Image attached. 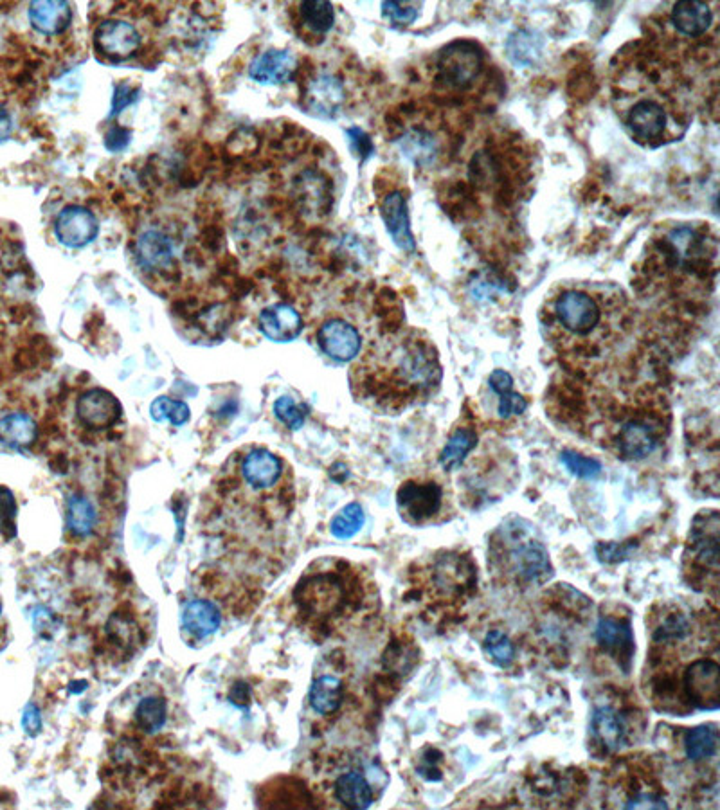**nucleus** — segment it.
<instances>
[{
	"label": "nucleus",
	"instance_id": "47",
	"mask_svg": "<svg viewBox=\"0 0 720 810\" xmlns=\"http://www.w3.org/2000/svg\"><path fill=\"white\" fill-rule=\"evenodd\" d=\"M632 544H618V542H603L596 546V557L603 564H620L630 557Z\"/></svg>",
	"mask_w": 720,
	"mask_h": 810
},
{
	"label": "nucleus",
	"instance_id": "25",
	"mask_svg": "<svg viewBox=\"0 0 720 810\" xmlns=\"http://www.w3.org/2000/svg\"><path fill=\"white\" fill-rule=\"evenodd\" d=\"M220 623L222 614L218 611V607L207 600H193L182 612V627L195 638H207L215 634L216 630L220 629Z\"/></svg>",
	"mask_w": 720,
	"mask_h": 810
},
{
	"label": "nucleus",
	"instance_id": "37",
	"mask_svg": "<svg viewBox=\"0 0 720 810\" xmlns=\"http://www.w3.org/2000/svg\"><path fill=\"white\" fill-rule=\"evenodd\" d=\"M166 702L161 697H148L139 702L135 710V722L137 726L146 733H155L164 726L166 722Z\"/></svg>",
	"mask_w": 720,
	"mask_h": 810
},
{
	"label": "nucleus",
	"instance_id": "40",
	"mask_svg": "<svg viewBox=\"0 0 720 810\" xmlns=\"http://www.w3.org/2000/svg\"><path fill=\"white\" fill-rule=\"evenodd\" d=\"M483 650L497 666L512 665L515 659V645L501 630H490L483 641Z\"/></svg>",
	"mask_w": 720,
	"mask_h": 810
},
{
	"label": "nucleus",
	"instance_id": "16",
	"mask_svg": "<svg viewBox=\"0 0 720 810\" xmlns=\"http://www.w3.org/2000/svg\"><path fill=\"white\" fill-rule=\"evenodd\" d=\"M719 679V666L713 661H697L688 666L684 688L695 708L711 711L719 708Z\"/></svg>",
	"mask_w": 720,
	"mask_h": 810
},
{
	"label": "nucleus",
	"instance_id": "51",
	"mask_svg": "<svg viewBox=\"0 0 720 810\" xmlns=\"http://www.w3.org/2000/svg\"><path fill=\"white\" fill-rule=\"evenodd\" d=\"M15 513H17L15 497L8 488L0 486V528H2V524H13Z\"/></svg>",
	"mask_w": 720,
	"mask_h": 810
},
{
	"label": "nucleus",
	"instance_id": "29",
	"mask_svg": "<svg viewBox=\"0 0 720 810\" xmlns=\"http://www.w3.org/2000/svg\"><path fill=\"white\" fill-rule=\"evenodd\" d=\"M297 15L301 20V26L305 27L306 33L314 40H323L324 36L332 31L335 24V9L330 2L321 0H308L301 2L297 6Z\"/></svg>",
	"mask_w": 720,
	"mask_h": 810
},
{
	"label": "nucleus",
	"instance_id": "15",
	"mask_svg": "<svg viewBox=\"0 0 720 810\" xmlns=\"http://www.w3.org/2000/svg\"><path fill=\"white\" fill-rule=\"evenodd\" d=\"M317 342L324 355L335 362H350L362 348L359 330L344 319L326 321L317 332Z\"/></svg>",
	"mask_w": 720,
	"mask_h": 810
},
{
	"label": "nucleus",
	"instance_id": "41",
	"mask_svg": "<svg viewBox=\"0 0 720 810\" xmlns=\"http://www.w3.org/2000/svg\"><path fill=\"white\" fill-rule=\"evenodd\" d=\"M274 414L278 416L279 422L287 425L288 429L297 431L305 423L308 407L297 404L292 396L283 395L274 402Z\"/></svg>",
	"mask_w": 720,
	"mask_h": 810
},
{
	"label": "nucleus",
	"instance_id": "45",
	"mask_svg": "<svg viewBox=\"0 0 720 810\" xmlns=\"http://www.w3.org/2000/svg\"><path fill=\"white\" fill-rule=\"evenodd\" d=\"M139 96H141V90H139L137 85H130L128 81L117 83L116 89H114V96H112V110H110L108 117L114 119V117H116L117 114H121L125 108L134 105L135 101L139 99Z\"/></svg>",
	"mask_w": 720,
	"mask_h": 810
},
{
	"label": "nucleus",
	"instance_id": "24",
	"mask_svg": "<svg viewBox=\"0 0 720 810\" xmlns=\"http://www.w3.org/2000/svg\"><path fill=\"white\" fill-rule=\"evenodd\" d=\"M713 22V11L710 4L697 0L677 2L672 8V24L684 36H701L708 31Z\"/></svg>",
	"mask_w": 720,
	"mask_h": 810
},
{
	"label": "nucleus",
	"instance_id": "14",
	"mask_svg": "<svg viewBox=\"0 0 720 810\" xmlns=\"http://www.w3.org/2000/svg\"><path fill=\"white\" fill-rule=\"evenodd\" d=\"M294 198L306 216H321L332 204V180L326 173L306 168L294 180Z\"/></svg>",
	"mask_w": 720,
	"mask_h": 810
},
{
	"label": "nucleus",
	"instance_id": "44",
	"mask_svg": "<svg viewBox=\"0 0 720 810\" xmlns=\"http://www.w3.org/2000/svg\"><path fill=\"white\" fill-rule=\"evenodd\" d=\"M420 8L413 2H384L382 4V13L384 17L389 18L395 26H409L413 24L416 17L420 15Z\"/></svg>",
	"mask_w": 720,
	"mask_h": 810
},
{
	"label": "nucleus",
	"instance_id": "20",
	"mask_svg": "<svg viewBox=\"0 0 720 810\" xmlns=\"http://www.w3.org/2000/svg\"><path fill=\"white\" fill-rule=\"evenodd\" d=\"M283 476V461L267 449H252L242 463V477L252 490H270Z\"/></svg>",
	"mask_w": 720,
	"mask_h": 810
},
{
	"label": "nucleus",
	"instance_id": "31",
	"mask_svg": "<svg viewBox=\"0 0 720 810\" xmlns=\"http://www.w3.org/2000/svg\"><path fill=\"white\" fill-rule=\"evenodd\" d=\"M400 150L404 153L405 157H409L414 164L420 166H429L432 162L438 159V152H440V144L436 141V137L429 132V130H420L414 128L402 135L400 139Z\"/></svg>",
	"mask_w": 720,
	"mask_h": 810
},
{
	"label": "nucleus",
	"instance_id": "28",
	"mask_svg": "<svg viewBox=\"0 0 720 810\" xmlns=\"http://www.w3.org/2000/svg\"><path fill=\"white\" fill-rule=\"evenodd\" d=\"M335 796L344 807L357 810L369 809L375 800L366 776L359 771H350L337 778Z\"/></svg>",
	"mask_w": 720,
	"mask_h": 810
},
{
	"label": "nucleus",
	"instance_id": "33",
	"mask_svg": "<svg viewBox=\"0 0 720 810\" xmlns=\"http://www.w3.org/2000/svg\"><path fill=\"white\" fill-rule=\"evenodd\" d=\"M477 434L470 427H459L452 432L447 445L443 447L440 454V465L445 472L458 470L463 461L468 458V454L476 449Z\"/></svg>",
	"mask_w": 720,
	"mask_h": 810
},
{
	"label": "nucleus",
	"instance_id": "4",
	"mask_svg": "<svg viewBox=\"0 0 720 810\" xmlns=\"http://www.w3.org/2000/svg\"><path fill=\"white\" fill-rule=\"evenodd\" d=\"M623 123L638 143L647 146L668 143L677 132L674 128L677 117L672 114L670 103L663 94L656 92H643L634 101H629L623 110Z\"/></svg>",
	"mask_w": 720,
	"mask_h": 810
},
{
	"label": "nucleus",
	"instance_id": "43",
	"mask_svg": "<svg viewBox=\"0 0 720 810\" xmlns=\"http://www.w3.org/2000/svg\"><path fill=\"white\" fill-rule=\"evenodd\" d=\"M690 634V621L681 612H672L666 616L665 621L654 632L656 641H677Z\"/></svg>",
	"mask_w": 720,
	"mask_h": 810
},
{
	"label": "nucleus",
	"instance_id": "1",
	"mask_svg": "<svg viewBox=\"0 0 720 810\" xmlns=\"http://www.w3.org/2000/svg\"><path fill=\"white\" fill-rule=\"evenodd\" d=\"M629 315V299L618 285L569 281L546 297L540 324L549 344L564 357L596 360L627 333Z\"/></svg>",
	"mask_w": 720,
	"mask_h": 810
},
{
	"label": "nucleus",
	"instance_id": "48",
	"mask_svg": "<svg viewBox=\"0 0 720 810\" xmlns=\"http://www.w3.org/2000/svg\"><path fill=\"white\" fill-rule=\"evenodd\" d=\"M132 143V130L125 126H110L105 134V146L110 152H123Z\"/></svg>",
	"mask_w": 720,
	"mask_h": 810
},
{
	"label": "nucleus",
	"instance_id": "12",
	"mask_svg": "<svg viewBox=\"0 0 720 810\" xmlns=\"http://www.w3.org/2000/svg\"><path fill=\"white\" fill-rule=\"evenodd\" d=\"M594 638L609 656L614 657V661L627 674L632 666L634 654H636V641H634V630H632L630 621L620 620L614 616L600 618L596 630H594Z\"/></svg>",
	"mask_w": 720,
	"mask_h": 810
},
{
	"label": "nucleus",
	"instance_id": "3",
	"mask_svg": "<svg viewBox=\"0 0 720 810\" xmlns=\"http://www.w3.org/2000/svg\"><path fill=\"white\" fill-rule=\"evenodd\" d=\"M492 553L495 566L501 567L504 575L517 584L540 585L553 575L548 549L539 539L528 537L519 524H512L506 530L503 526V535L495 540Z\"/></svg>",
	"mask_w": 720,
	"mask_h": 810
},
{
	"label": "nucleus",
	"instance_id": "27",
	"mask_svg": "<svg viewBox=\"0 0 720 810\" xmlns=\"http://www.w3.org/2000/svg\"><path fill=\"white\" fill-rule=\"evenodd\" d=\"M657 438L654 431L643 422L623 423L618 436L621 456L627 459L647 458L656 449Z\"/></svg>",
	"mask_w": 720,
	"mask_h": 810
},
{
	"label": "nucleus",
	"instance_id": "34",
	"mask_svg": "<svg viewBox=\"0 0 720 810\" xmlns=\"http://www.w3.org/2000/svg\"><path fill=\"white\" fill-rule=\"evenodd\" d=\"M719 749V726L717 724H702L688 731L684 738V751L688 760L704 762L717 755Z\"/></svg>",
	"mask_w": 720,
	"mask_h": 810
},
{
	"label": "nucleus",
	"instance_id": "19",
	"mask_svg": "<svg viewBox=\"0 0 720 810\" xmlns=\"http://www.w3.org/2000/svg\"><path fill=\"white\" fill-rule=\"evenodd\" d=\"M258 326L270 341L290 342L303 332V319L294 306L278 303L261 310Z\"/></svg>",
	"mask_w": 720,
	"mask_h": 810
},
{
	"label": "nucleus",
	"instance_id": "21",
	"mask_svg": "<svg viewBox=\"0 0 720 810\" xmlns=\"http://www.w3.org/2000/svg\"><path fill=\"white\" fill-rule=\"evenodd\" d=\"M380 213H382L387 233L391 234L393 242L402 251L414 252L416 242H414L413 231H411L404 195L400 191L389 193L380 206Z\"/></svg>",
	"mask_w": 720,
	"mask_h": 810
},
{
	"label": "nucleus",
	"instance_id": "49",
	"mask_svg": "<svg viewBox=\"0 0 720 810\" xmlns=\"http://www.w3.org/2000/svg\"><path fill=\"white\" fill-rule=\"evenodd\" d=\"M625 807L627 809H666L668 803L663 796L654 794V792H638L634 798H630L625 803Z\"/></svg>",
	"mask_w": 720,
	"mask_h": 810
},
{
	"label": "nucleus",
	"instance_id": "38",
	"mask_svg": "<svg viewBox=\"0 0 720 810\" xmlns=\"http://www.w3.org/2000/svg\"><path fill=\"white\" fill-rule=\"evenodd\" d=\"M364 519H366V515L360 504H348L333 517L332 524H330L332 535H335L337 539H351L353 535H357L362 530Z\"/></svg>",
	"mask_w": 720,
	"mask_h": 810
},
{
	"label": "nucleus",
	"instance_id": "9",
	"mask_svg": "<svg viewBox=\"0 0 720 810\" xmlns=\"http://www.w3.org/2000/svg\"><path fill=\"white\" fill-rule=\"evenodd\" d=\"M719 513L715 510L701 512L693 519L690 539L686 555H690V564L693 571L697 573L699 569L710 571L711 575L717 578L719 571Z\"/></svg>",
	"mask_w": 720,
	"mask_h": 810
},
{
	"label": "nucleus",
	"instance_id": "10",
	"mask_svg": "<svg viewBox=\"0 0 720 810\" xmlns=\"http://www.w3.org/2000/svg\"><path fill=\"white\" fill-rule=\"evenodd\" d=\"M141 35L130 22L110 18L101 22L94 31V47L103 58L121 62L137 53Z\"/></svg>",
	"mask_w": 720,
	"mask_h": 810
},
{
	"label": "nucleus",
	"instance_id": "23",
	"mask_svg": "<svg viewBox=\"0 0 720 810\" xmlns=\"http://www.w3.org/2000/svg\"><path fill=\"white\" fill-rule=\"evenodd\" d=\"M72 9L67 2H33L29 6V22L40 35H62L71 26Z\"/></svg>",
	"mask_w": 720,
	"mask_h": 810
},
{
	"label": "nucleus",
	"instance_id": "42",
	"mask_svg": "<svg viewBox=\"0 0 720 810\" xmlns=\"http://www.w3.org/2000/svg\"><path fill=\"white\" fill-rule=\"evenodd\" d=\"M560 461L573 476L582 477V479H596L602 474V465L596 459L585 458L573 450H564L560 454Z\"/></svg>",
	"mask_w": 720,
	"mask_h": 810
},
{
	"label": "nucleus",
	"instance_id": "7",
	"mask_svg": "<svg viewBox=\"0 0 720 810\" xmlns=\"http://www.w3.org/2000/svg\"><path fill=\"white\" fill-rule=\"evenodd\" d=\"M443 488L436 481L409 479L398 488L396 506L407 524L423 526L438 519L443 510Z\"/></svg>",
	"mask_w": 720,
	"mask_h": 810
},
{
	"label": "nucleus",
	"instance_id": "50",
	"mask_svg": "<svg viewBox=\"0 0 720 810\" xmlns=\"http://www.w3.org/2000/svg\"><path fill=\"white\" fill-rule=\"evenodd\" d=\"M348 137H350L353 150L359 153V157L362 161H366L369 155L373 153V143H371L369 135L366 134V132H362L360 128H350V130H348Z\"/></svg>",
	"mask_w": 720,
	"mask_h": 810
},
{
	"label": "nucleus",
	"instance_id": "39",
	"mask_svg": "<svg viewBox=\"0 0 720 810\" xmlns=\"http://www.w3.org/2000/svg\"><path fill=\"white\" fill-rule=\"evenodd\" d=\"M150 416L155 422H170L173 425H184L188 422L191 411L186 402L175 400L171 396H159L150 405Z\"/></svg>",
	"mask_w": 720,
	"mask_h": 810
},
{
	"label": "nucleus",
	"instance_id": "32",
	"mask_svg": "<svg viewBox=\"0 0 720 810\" xmlns=\"http://www.w3.org/2000/svg\"><path fill=\"white\" fill-rule=\"evenodd\" d=\"M36 440V423L31 416L13 413L0 420V441L11 449H26Z\"/></svg>",
	"mask_w": 720,
	"mask_h": 810
},
{
	"label": "nucleus",
	"instance_id": "53",
	"mask_svg": "<svg viewBox=\"0 0 720 810\" xmlns=\"http://www.w3.org/2000/svg\"><path fill=\"white\" fill-rule=\"evenodd\" d=\"M11 128H13L11 116H9L8 110L0 105V143L6 141L11 135Z\"/></svg>",
	"mask_w": 720,
	"mask_h": 810
},
{
	"label": "nucleus",
	"instance_id": "46",
	"mask_svg": "<svg viewBox=\"0 0 720 810\" xmlns=\"http://www.w3.org/2000/svg\"><path fill=\"white\" fill-rule=\"evenodd\" d=\"M441 760H443V755L438 749L425 751L416 765V773L420 774L425 782H441V778H443Z\"/></svg>",
	"mask_w": 720,
	"mask_h": 810
},
{
	"label": "nucleus",
	"instance_id": "6",
	"mask_svg": "<svg viewBox=\"0 0 720 810\" xmlns=\"http://www.w3.org/2000/svg\"><path fill=\"white\" fill-rule=\"evenodd\" d=\"M483 51L470 42L445 45L436 56V81L443 89L465 90L483 71Z\"/></svg>",
	"mask_w": 720,
	"mask_h": 810
},
{
	"label": "nucleus",
	"instance_id": "26",
	"mask_svg": "<svg viewBox=\"0 0 720 810\" xmlns=\"http://www.w3.org/2000/svg\"><path fill=\"white\" fill-rule=\"evenodd\" d=\"M137 258L144 269L150 272L168 269L173 263L170 238L159 231L144 233L137 242Z\"/></svg>",
	"mask_w": 720,
	"mask_h": 810
},
{
	"label": "nucleus",
	"instance_id": "8",
	"mask_svg": "<svg viewBox=\"0 0 720 810\" xmlns=\"http://www.w3.org/2000/svg\"><path fill=\"white\" fill-rule=\"evenodd\" d=\"M348 593L341 576L317 575L297 585L296 602L317 618H328L341 611Z\"/></svg>",
	"mask_w": 720,
	"mask_h": 810
},
{
	"label": "nucleus",
	"instance_id": "2",
	"mask_svg": "<svg viewBox=\"0 0 720 810\" xmlns=\"http://www.w3.org/2000/svg\"><path fill=\"white\" fill-rule=\"evenodd\" d=\"M353 377L360 393L375 404L405 409L440 387L443 369L434 342L423 332L405 328L373 342Z\"/></svg>",
	"mask_w": 720,
	"mask_h": 810
},
{
	"label": "nucleus",
	"instance_id": "5",
	"mask_svg": "<svg viewBox=\"0 0 720 810\" xmlns=\"http://www.w3.org/2000/svg\"><path fill=\"white\" fill-rule=\"evenodd\" d=\"M425 578L436 598L458 600L474 591L477 569L467 555L443 551L432 557L429 566L425 567Z\"/></svg>",
	"mask_w": 720,
	"mask_h": 810
},
{
	"label": "nucleus",
	"instance_id": "35",
	"mask_svg": "<svg viewBox=\"0 0 720 810\" xmlns=\"http://www.w3.org/2000/svg\"><path fill=\"white\" fill-rule=\"evenodd\" d=\"M342 692L344 688L341 679L333 675H321L310 688V704L317 713L332 715L341 708Z\"/></svg>",
	"mask_w": 720,
	"mask_h": 810
},
{
	"label": "nucleus",
	"instance_id": "22",
	"mask_svg": "<svg viewBox=\"0 0 720 810\" xmlns=\"http://www.w3.org/2000/svg\"><path fill=\"white\" fill-rule=\"evenodd\" d=\"M591 733H593L596 746L605 753H616L625 746L627 729L620 713L611 706H598L594 708L591 717Z\"/></svg>",
	"mask_w": 720,
	"mask_h": 810
},
{
	"label": "nucleus",
	"instance_id": "13",
	"mask_svg": "<svg viewBox=\"0 0 720 810\" xmlns=\"http://www.w3.org/2000/svg\"><path fill=\"white\" fill-rule=\"evenodd\" d=\"M98 229V220L89 207L76 204L63 207L54 222V234L58 242L71 249H81L89 245L98 236Z\"/></svg>",
	"mask_w": 720,
	"mask_h": 810
},
{
	"label": "nucleus",
	"instance_id": "17",
	"mask_svg": "<svg viewBox=\"0 0 720 810\" xmlns=\"http://www.w3.org/2000/svg\"><path fill=\"white\" fill-rule=\"evenodd\" d=\"M76 413L85 427L99 431L112 427L121 418L123 409L112 393H108L105 389H90L80 396Z\"/></svg>",
	"mask_w": 720,
	"mask_h": 810
},
{
	"label": "nucleus",
	"instance_id": "11",
	"mask_svg": "<svg viewBox=\"0 0 720 810\" xmlns=\"http://www.w3.org/2000/svg\"><path fill=\"white\" fill-rule=\"evenodd\" d=\"M346 103V89L341 78L330 72L317 74L308 83L303 96L306 112L319 119H333Z\"/></svg>",
	"mask_w": 720,
	"mask_h": 810
},
{
	"label": "nucleus",
	"instance_id": "30",
	"mask_svg": "<svg viewBox=\"0 0 720 810\" xmlns=\"http://www.w3.org/2000/svg\"><path fill=\"white\" fill-rule=\"evenodd\" d=\"M488 384H490V389L494 391L495 395L499 396L497 413L503 420H508L512 416H521L528 409L526 398L521 393L513 391V380L508 371L495 369L490 373Z\"/></svg>",
	"mask_w": 720,
	"mask_h": 810
},
{
	"label": "nucleus",
	"instance_id": "36",
	"mask_svg": "<svg viewBox=\"0 0 720 810\" xmlns=\"http://www.w3.org/2000/svg\"><path fill=\"white\" fill-rule=\"evenodd\" d=\"M96 519H98V513L94 510V504L90 503L87 497H83V495L71 497L69 506H67V526L74 535H78V537L89 535L96 526Z\"/></svg>",
	"mask_w": 720,
	"mask_h": 810
},
{
	"label": "nucleus",
	"instance_id": "18",
	"mask_svg": "<svg viewBox=\"0 0 720 810\" xmlns=\"http://www.w3.org/2000/svg\"><path fill=\"white\" fill-rule=\"evenodd\" d=\"M296 71V54L288 49H267L249 65V76L261 85H285L294 80Z\"/></svg>",
	"mask_w": 720,
	"mask_h": 810
},
{
	"label": "nucleus",
	"instance_id": "52",
	"mask_svg": "<svg viewBox=\"0 0 720 810\" xmlns=\"http://www.w3.org/2000/svg\"><path fill=\"white\" fill-rule=\"evenodd\" d=\"M22 728L26 729L27 735H31V737L38 735V731L42 729L40 711L33 704H29L26 711H24V715H22Z\"/></svg>",
	"mask_w": 720,
	"mask_h": 810
}]
</instances>
